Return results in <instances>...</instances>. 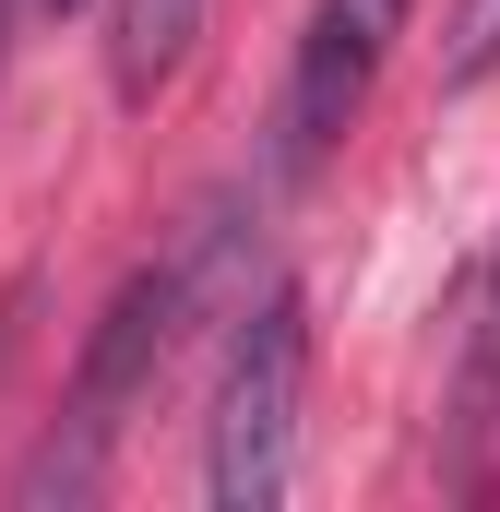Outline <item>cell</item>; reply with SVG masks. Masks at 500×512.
Instances as JSON below:
<instances>
[{
	"label": "cell",
	"mask_w": 500,
	"mask_h": 512,
	"mask_svg": "<svg viewBox=\"0 0 500 512\" xmlns=\"http://www.w3.org/2000/svg\"><path fill=\"white\" fill-rule=\"evenodd\" d=\"M191 36H203V0H108V84L143 108L191 60Z\"/></svg>",
	"instance_id": "obj_4"
},
{
	"label": "cell",
	"mask_w": 500,
	"mask_h": 512,
	"mask_svg": "<svg viewBox=\"0 0 500 512\" xmlns=\"http://www.w3.org/2000/svg\"><path fill=\"white\" fill-rule=\"evenodd\" d=\"M405 12L417 0H310V36L286 60V120H274V167L286 179H310L346 143V120L370 108V84H381V48L405 36Z\"/></svg>",
	"instance_id": "obj_3"
},
{
	"label": "cell",
	"mask_w": 500,
	"mask_h": 512,
	"mask_svg": "<svg viewBox=\"0 0 500 512\" xmlns=\"http://www.w3.org/2000/svg\"><path fill=\"white\" fill-rule=\"evenodd\" d=\"M36 12H84V0H36Z\"/></svg>",
	"instance_id": "obj_6"
},
{
	"label": "cell",
	"mask_w": 500,
	"mask_h": 512,
	"mask_svg": "<svg viewBox=\"0 0 500 512\" xmlns=\"http://www.w3.org/2000/svg\"><path fill=\"white\" fill-rule=\"evenodd\" d=\"M298 393H310V298L262 286V310H239L227 370H215V429H203V489L227 512H274L298 477Z\"/></svg>",
	"instance_id": "obj_1"
},
{
	"label": "cell",
	"mask_w": 500,
	"mask_h": 512,
	"mask_svg": "<svg viewBox=\"0 0 500 512\" xmlns=\"http://www.w3.org/2000/svg\"><path fill=\"white\" fill-rule=\"evenodd\" d=\"M477 72H500V0L453 12V84H477Z\"/></svg>",
	"instance_id": "obj_5"
},
{
	"label": "cell",
	"mask_w": 500,
	"mask_h": 512,
	"mask_svg": "<svg viewBox=\"0 0 500 512\" xmlns=\"http://www.w3.org/2000/svg\"><path fill=\"white\" fill-rule=\"evenodd\" d=\"M0 24H12V0H0Z\"/></svg>",
	"instance_id": "obj_7"
},
{
	"label": "cell",
	"mask_w": 500,
	"mask_h": 512,
	"mask_svg": "<svg viewBox=\"0 0 500 512\" xmlns=\"http://www.w3.org/2000/svg\"><path fill=\"white\" fill-rule=\"evenodd\" d=\"M179 310H191V262H143L120 298H108V322H96V346H84V370H72V405H60V429H48V453L24 465V501H84V489L108 477L131 405L155 393L167 346H179Z\"/></svg>",
	"instance_id": "obj_2"
}]
</instances>
